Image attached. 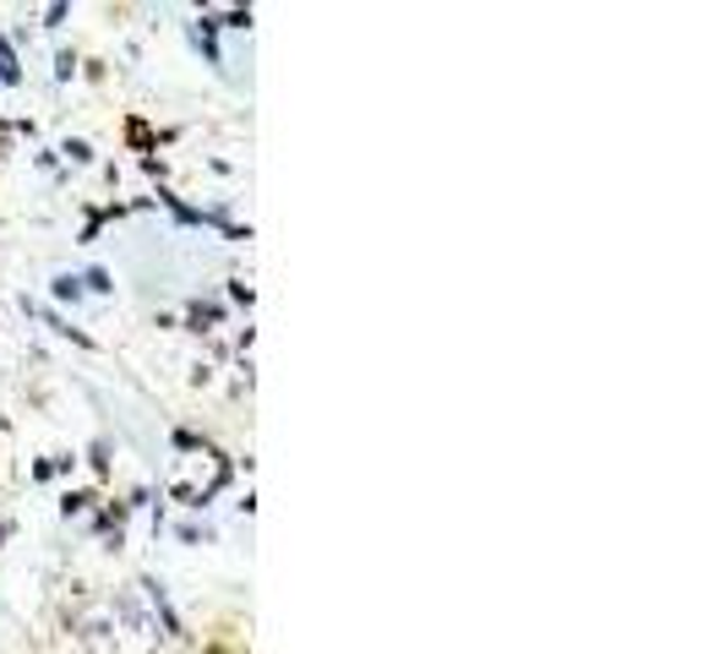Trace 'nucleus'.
<instances>
[{"label": "nucleus", "instance_id": "obj_1", "mask_svg": "<svg viewBox=\"0 0 725 654\" xmlns=\"http://www.w3.org/2000/svg\"><path fill=\"white\" fill-rule=\"evenodd\" d=\"M82 654H110V627H104V622H88V627H82Z\"/></svg>", "mask_w": 725, "mask_h": 654}, {"label": "nucleus", "instance_id": "obj_2", "mask_svg": "<svg viewBox=\"0 0 725 654\" xmlns=\"http://www.w3.org/2000/svg\"><path fill=\"white\" fill-rule=\"evenodd\" d=\"M202 654H229V650H202Z\"/></svg>", "mask_w": 725, "mask_h": 654}]
</instances>
